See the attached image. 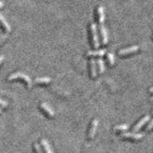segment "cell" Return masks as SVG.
<instances>
[{
    "label": "cell",
    "instance_id": "1",
    "mask_svg": "<svg viewBox=\"0 0 153 153\" xmlns=\"http://www.w3.org/2000/svg\"><path fill=\"white\" fill-rule=\"evenodd\" d=\"M22 80L23 82L25 83L27 87L28 88H31L32 87V82H31V78L25 74L22 73V72H16V73L12 74L8 76V81H12V80Z\"/></svg>",
    "mask_w": 153,
    "mask_h": 153
},
{
    "label": "cell",
    "instance_id": "2",
    "mask_svg": "<svg viewBox=\"0 0 153 153\" xmlns=\"http://www.w3.org/2000/svg\"><path fill=\"white\" fill-rule=\"evenodd\" d=\"M90 31H91V40L93 45V47L95 49H97L100 47L99 37L97 34V28L94 22H91L90 25Z\"/></svg>",
    "mask_w": 153,
    "mask_h": 153
},
{
    "label": "cell",
    "instance_id": "3",
    "mask_svg": "<svg viewBox=\"0 0 153 153\" xmlns=\"http://www.w3.org/2000/svg\"><path fill=\"white\" fill-rule=\"evenodd\" d=\"M139 48L138 45H133L129 48H126L121 49L118 51V55L120 57H124V56L129 55V54H134V53L137 52L139 51Z\"/></svg>",
    "mask_w": 153,
    "mask_h": 153
},
{
    "label": "cell",
    "instance_id": "4",
    "mask_svg": "<svg viewBox=\"0 0 153 153\" xmlns=\"http://www.w3.org/2000/svg\"><path fill=\"white\" fill-rule=\"evenodd\" d=\"M120 136L123 138V139H130L132 141H137L141 139L144 136L143 133H132V132H126V133H122L120 135Z\"/></svg>",
    "mask_w": 153,
    "mask_h": 153
},
{
    "label": "cell",
    "instance_id": "5",
    "mask_svg": "<svg viewBox=\"0 0 153 153\" xmlns=\"http://www.w3.org/2000/svg\"><path fill=\"white\" fill-rule=\"evenodd\" d=\"M98 125H99V120L97 119H94L91 122V126L88 131V138L90 139H93L94 137L96 132H97V128Z\"/></svg>",
    "mask_w": 153,
    "mask_h": 153
},
{
    "label": "cell",
    "instance_id": "6",
    "mask_svg": "<svg viewBox=\"0 0 153 153\" xmlns=\"http://www.w3.org/2000/svg\"><path fill=\"white\" fill-rule=\"evenodd\" d=\"M40 109L42 110V112L45 113V115L47 116L48 118H54V113L51 108L49 107L47 105V103H42L40 104Z\"/></svg>",
    "mask_w": 153,
    "mask_h": 153
},
{
    "label": "cell",
    "instance_id": "7",
    "mask_svg": "<svg viewBox=\"0 0 153 153\" xmlns=\"http://www.w3.org/2000/svg\"><path fill=\"white\" fill-rule=\"evenodd\" d=\"M149 119H150V117L149 116V115H146V116H145L143 118H142L141 120H139V122L136 123V126H134L133 129H132V131H133L134 132H138V131L141 129L142 127H143V126L146 123L148 122L149 120Z\"/></svg>",
    "mask_w": 153,
    "mask_h": 153
},
{
    "label": "cell",
    "instance_id": "8",
    "mask_svg": "<svg viewBox=\"0 0 153 153\" xmlns=\"http://www.w3.org/2000/svg\"><path fill=\"white\" fill-rule=\"evenodd\" d=\"M106 52V49H100L97 51H89L86 54V57H103Z\"/></svg>",
    "mask_w": 153,
    "mask_h": 153
},
{
    "label": "cell",
    "instance_id": "9",
    "mask_svg": "<svg viewBox=\"0 0 153 153\" xmlns=\"http://www.w3.org/2000/svg\"><path fill=\"white\" fill-rule=\"evenodd\" d=\"M97 21L99 24H103L105 21V12L103 6H99L97 8Z\"/></svg>",
    "mask_w": 153,
    "mask_h": 153
},
{
    "label": "cell",
    "instance_id": "10",
    "mask_svg": "<svg viewBox=\"0 0 153 153\" xmlns=\"http://www.w3.org/2000/svg\"><path fill=\"white\" fill-rule=\"evenodd\" d=\"M100 31L101 38H102V43L103 45H106L108 42V34L103 24L100 25Z\"/></svg>",
    "mask_w": 153,
    "mask_h": 153
},
{
    "label": "cell",
    "instance_id": "11",
    "mask_svg": "<svg viewBox=\"0 0 153 153\" xmlns=\"http://www.w3.org/2000/svg\"><path fill=\"white\" fill-rule=\"evenodd\" d=\"M90 73H91V78H95L97 74V68H96L95 60L91 57L90 59Z\"/></svg>",
    "mask_w": 153,
    "mask_h": 153
},
{
    "label": "cell",
    "instance_id": "12",
    "mask_svg": "<svg viewBox=\"0 0 153 153\" xmlns=\"http://www.w3.org/2000/svg\"><path fill=\"white\" fill-rule=\"evenodd\" d=\"M41 144H42V147L44 148V150L45 152L48 153H52L53 152V150L51 147L50 144L48 143V142L45 139H41Z\"/></svg>",
    "mask_w": 153,
    "mask_h": 153
},
{
    "label": "cell",
    "instance_id": "13",
    "mask_svg": "<svg viewBox=\"0 0 153 153\" xmlns=\"http://www.w3.org/2000/svg\"><path fill=\"white\" fill-rule=\"evenodd\" d=\"M0 20H1V24H2V26L4 28V30L5 31H7V32H9L11 31V26L2 15H0Z\"/></svg>",
    "mask_w": 153,
    "mask_h": 153
},
{
    "label": "cell",
    "instance_id": "14",
    "mask_svg": "<svg viewBox=\"0 0 153 153\" xmlns=\"http://www.w3.org/2000/svg\"><path fill=\"white\" fill-rule=\"evenodd\" d=\"M51 81V77H38L35 80V84H49Z\"/></svg>",
    "mask_w": 153,
    "mask_h": 153
},
{
    "label": "cell",
    "instance_id": "15",
    "mask_svg": "<svg viewBox=\"0 0 153 153\" xmlns=\"http://www.w3.org/2000/svg\"><path fill=\"white\" fill-rule=\"evenodd\" d=\"M97 68H98V71H99V74H103L105 71V66H104V63H103V59L100 57L98 58L97 61Z\"/></svg>",
    "mask_w": 153,
    "mask_h": 153
},
{
    "label": "cell",
    "instance_id": "16",
    "mask_svg": "<svg viewBox=\"0 0 153 153\" xmlns=\"http://www.w3.org/2000/svg\"><path fill=\"white\" fill-rule=\"evenodd\" d=\"M106 58H107V61L108 63H109V65L110 66H113L114 65V62H115V59H114V55H113V53H107L106 54Z\"/></svg>",
    "mask_w": 153,
    "mask_h": 153
},
{
    "label": "cell",
    "instance_id": "17",
    "mask_svg": "<svg viewBox=\"0 0 153 153\" xmlns=\"http://www.w3.org/2000/svg\"><path fill=\"white\" fill-rule=\"evenodd\" d=\"M128 128H129V125L123 124V125L116 126H114L113 129H114V131H126L128 129Z\"/></svg>",
    "mask_w": 153,
    "mask_h": 153
},
{
    "label": "cell",
    "instance_id": "18",
    "mask_svg": "<svg viewBox=\"0 0 153 153\" xmlns=\"http://www.w3.org/2000/svg\"><path fill=\"white\" fill-rule=\"evenodd\" d=\"M34 148H35V152H42V149H41L40 146L38 143H35L34 144Z\"/></svg>",
    "mask_w": 153,
    "mask_h": 153
},
{
    "label": "cell",
    "instance_id": "19",
    "mask_svg": "<svg viewBox=\"0 0 153 153\" xmlns=\"http://www.w3.org/2000/svg\"><path fill=\"white\" fill-rule=\"evenodd\" d=\"M152 129H153V120H152L151 122L149 123V125L146 126V131H150V130H152Z\"/></svg>",
    "mask_w": 153,
    "mask_h": 153
},
{
    "label": "cell",
    "instance_id": "20",
    "mask_svg": "<svg viewBox=\"0 0 153 153\" xmlns=\"http://www.w3.org/2000/svg\"><path fill=\"white\" fill-rule=\"evenodd\" d=\"M8 106V103L6 101H4L3 100H1V108L3 109V108L6 107Z\"/></svg>",
    "mask_w": 153,
    "mask_h": 153
},
{
    "label": "cell",
    "instance_id": "21",
    "mask_svg": "<svg viewBox=\"0 0 153 153\" xmlns=\"http://www.w3.org/2000/svg\"><path fill=\"white\" fill-rule=\"evenodd\" d=\"M149 93H151V94H153V87H151V88L149 90Z\"/></svg>",
    "mask_w": 153,
    "mask_h": 153
},
{
    "label": "cell",
    "instance_id": "22",
    "mask_svg": "<svg viewBox=\"0 0 153 153\" xmlns=\"http://www.w3.org/2000/svg\"><path fill=\"white\" fill-rule=\"evenodd\" d=\"M0 5H1V6H0L1 8L3 7V2H2V1H1V2H0Z\"/></svg>",
    "mask_w": 153,
    "mask_h": 153
},
{
    "label": "cell",
    "instance_id": "23",
    "mask_svg": "<svg viewBox=\"0 0 153 153\" xmlns=\"http://www.w3.org/2000/svg\"><path fill=\"white\" fill-rule=\"evenodd\" d=\"M3 62V55L1 56V63Z\"/></svg>",
    "mask_w": 153,
    "mask_h": 153
},
{
    "label": "cell",
    "instance_id": "24",
    "mask_svg": "<svg viewBox=\"0 0 153 153\" xmlns=\"http://www.w3.org/2000/svg\"><path fill=\"white\" fill-rule=\"evenodd\" d=\"M152 114H153V111H152Z\"/></svg>",
    "mask_w": 153,
    "mask_h": 153
},
{
    "label": "cell",
    "instance_id": "25",
    "mask_svg": "<svg viewBox=\"0 0 153 153\" xmlns=\"http://www.w3.org/2000/svg\"><path fill=\"white\" fill-rule=\"evenodd\" d=\"M152 38H153V36H152Z\"/></svg>",
    "mask_w": 153,
    "mask_h": 153
}]
</instances>
